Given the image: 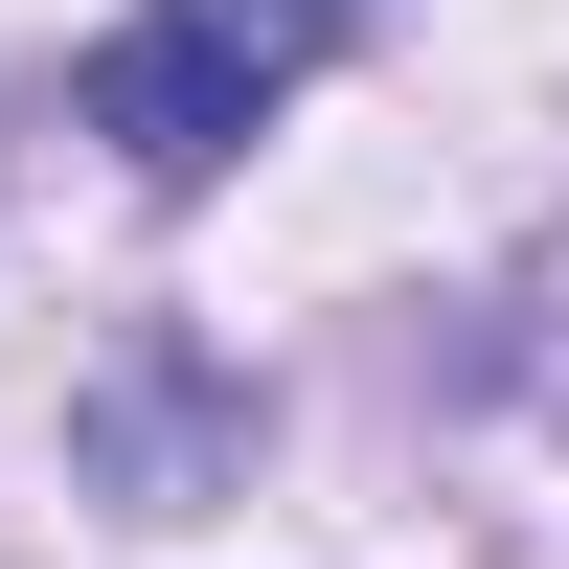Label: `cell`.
Returning <instances> with one entry per match:
<instances>
[{
  "mask_svg": "<svg viewBox=\"0 0 569 569\" xmlns=\"http://www.w3.org/2000/svg\"><path fill=\"white\" fill-rule=\"evenodd\" d=\"M342 23H388V0H137V23H91L69 114L114 137L137 182H228L273 114H297V69H319Z\"/></svg>",
  "mask_w": 569,
  "mask_h": 569,
  "instance_id": "6da1fadb",
  "label": "cell"
},
{
  "mask_svg": "<svg viewBox=\"0 0 569 569\" xmlns=\"http://www.w3.org/2000/svg\"><path fill=\"white\" fill-rule=\"evenodd\" d=\"M547 388H569V365H547Z\"/></svg>",
  "mask_w": 569,
  "mask_h": 569,
  "instance_id": "7a4b0ae2",
  "label": "cell"
}]
</instances>
